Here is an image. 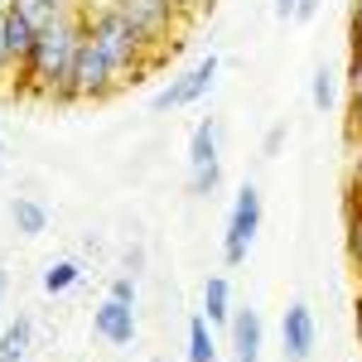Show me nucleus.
Returning <instances> with one entry per match:
<instances>
[{"mask_svg": "<svg viewBox=\"0 0 362 362\" xmlns=\"http://www.w3.org/2000/svg\"><path fill=\"white\" fill-rule=\"evenodd\" d=\"M353 266H358V276H362V256H358V261H353Z\"/></svg>", "mask_w": 362, "mask_h": 362, "instance_id": "obj_29", "label": "nucleus"}, {"mask_svg": "<svg viewBox=\"0 0 362 362\" xmlns=\"http://www.w3.org/2000/svg\"><path fill=\"white\" fill-rule=\"evenodd\" d=\"M107 295H112V300H121V305H136V276H126V271H121V276H112Z\"/></svg>", "mask_w": 362, "mask_h": 362, "instance_id": "obj_19", "label": "nucleus"}, {"mask_svg": "<svg viewBox=\"0 0 362 362\" xmlns=\"http://www.w3.org/2000/svg\"><path fill=\"white\" fill-rule=\"evenodd\" d=\"M232 285L227 276H208L203 280V314H208V324H232Z\"/></svg>", "mask_w": 362, "mask_h": 362, "instance_id": "obj_13", "label": "nucleus"}, {"mask_svg": "<svg viewBox=\"0 0 362 362\" xmlns=\"http://www.w3.org/2000/svg\"><path fill=\"white\" fill-rule=\"evenodd\" d=\"M150 362H165V358H150Z\"/></svg>", "mask_w": 362, "mask_h": 362, "instance_id": "obj_30", "label": "nucleus"}, {"mask_svg": "<svg viewBox=\"0 0 362 362\" xmlns=\"http://www.w3.org/2000/svg\"><path fill=\"white\" fill-rule=\"evenodd\" d=\"M227 334H232V358L237 362H261V353H266V319H261L251 305L232 309Z\"/></svg>", "mask_w": 362, "mask_h": 362, "instance_id": "obj_9", "label": "nucleus"}, {"mask_svg": "<svg viewBox=\"0 0 362 362\" xmlns=\"http://www.w3.org/2000/svg\"><path fill=\"white\" fill-rule=\"evenodd\" d=\"M78 280H83V261L63 256V261H49V266H44L39 285H44V295H68V290H73Z\"/></svg>", "mask_w": 362, "mask_h": 362, "instance_id": "obj_14", "label": "nucleus"}, {"mask_svg": "<svg viewBox=\"0 0 362 362\" xmlns=\"http://www.w3.org/2000/svg\"><path fill=\"white\" fill-rule=\"evenodd\" d=\"M261 218H266V203H261V189L256 184H242L237 198H232V213H227V227H223V266L237 271L247 261L251 242L261 232Z\"/></svg>", "mask_w": 362, "mask_h": 362, "instance_id": "obj_4", "label": "nucleus"}, {"mask_svg": "<svg viewBox=\"0 0 362 362\" xmlns=\"http://www.w3.org/2000/svg\"><path fill=\"white\" fill-rule=\"evenodd\" d=\"M353 324H358V343H362V290H358V300H353Z\"/></svg>", "mask_w": 362, "mask_h": 362, "instance_id": "obj_26", "label": "nucleus"}, {"mask_svg": "<svg viewBox=\"0 0 362 362\" xmlns=\"http://www.w3.org/2000/svg\"><path fill=\"white\" fill-rule=\"evenodd\" d=\"M319 348V324H314V309L305 300H290L280 309V358L285 362H309Z\"/></svg>", "mask_w": 362, "mask_h": 362, "instance_id": "obj_6", "label": "nucleus"}, {"mask_svg": "<svg viewBox=\"0 0 362 362\" xmlns=\"http://www.w3.org/2000/svg\"><path fill=\"white\" fill-rule=\"evenodd\" d=\"M295 5H300V0H276L271 10H276V20H295Z\"/></svg>", "mask_w": 362, "mask_h": 362, "instance_id": "obj_25", "label": "nucleus"}, {"mask_svg": "<svg viewBox=\"0 0 362 362\" xmlns=\"http://www.w3.org/2000/svg\"><path fill=\"white\" fill-rule=\"evenodd\" d=\"M92 334L102 338V343H112V348H131L140 334L136 324V305H121V300H102V305L92 309Z\"/></svg>", "mask_w": 362, "mask_h": 362, "instance_id": "obj_8", "label": "nucleus"}, {"mask_svg": "<svg viewBox=\"0 0 362 362\" xmlns=\"http://www.w3.org/2000/svg\"><path fill=\"white\" fill-rule=\"evenodd\" d=\"M353 184H358V179H353ZM358 189H362V184H358Z\"/></svg>", "mask_w": 362, "mask_h": 362, "instance_id": "obj_31", "label": "nucleus"}, {"mask_svg": "<svg viewBox=\"0 0 362 362\" xmlns=\"http://www.w3.org/2000/svg\"><path fill=\"white\" fill-rule=\"evenodd\" d=\"M78 20H83L87 39L121 68L126 83H140V73L155 68V44L116 10L112 0H83V5H78Z\"/></svg>", "mask_w": 362, "mask_h": 362, "instance_id": "obj_2", "label": "nucleus"}, {"mask_svg": "<svg viewBox=\"0 0 362 362\" xmlns=\"http://www.w3.org/2000/svg\"><path fill=\"white\" fill-rule=\"evenodd\" d=\"M121 266H126V276H140V271H145V247L136 242V247L126 251V261H121Z\"/></svg>", "mask_w": 362, "mask_h": 362, "instance_id": "obj_23", "label": "nucleus"}, {"mask_svg": "<svg viewBox=\"0 0 362 362\" xmlns=\"http://www.w3.org/2000/svg\"><path fill=\"white\" fill-rule=\"evenodd\" d=\"M0 174H5V140H0Z\"/></svg>", "mask_w": 362, "mask_h": 362, "instance_id": "obj_28", "label": "nucleus"}, {"mask_svg": "<svg viewBox=\"0 0 362 362\" xmlns=\"http://www.w3.org/2000/svg\"><path fill=\"white\" fill-rule=\"evenodd\" d=\"M208 165H223V126H218V116H203L194 126V136H189V174Z\"/></svg>", "mask_w": 362, "mask_h": 362, "instance_id": "obj_10", "label": "nucleus"}, {"mask_svg": "<svg viewBox=\"0 0 362 362\" xmlns=\"http://www.w3.org/2000/svg\"><path fill=\"white\" fill-rule=\"evenodd\" d=\"M213 358H218L213 324H208V314H194L189 319V362H213Z\"/></svg>", "mask_w": 362, "mask_h": 362, "instance_id": "obj_15", "label": "nucleus"}, {"mask_svg": "<svg viewBox=\"0 0 362 362\" xmlns=\"http://www.w3.org/2000/svg\"><path fill=\"white\" fill-rule=\"evenodd\" d=\"M309 102H314L319 112H334V107H338V73H334V68L319 63V68L309 73Z\"/></svg>", "mask_w": 362, "mask_h": 362, "instance_id": "obj_16", "label": "nucleus"}, {"mask_svg": "<svg viewBox=\"0 0 362 362\" xmlns=\"http://www.w3.org/2000/svg\"><path fill=\"white\" fill-rule=\"evenodd\" d=\"M78 44H83V20H63V25L44 29L34 39V54L15 68L10 78V97H29V102H54V107H68V83H73V58H78Z\"/></svg>", "mask_w": 362, "mask_h": 362, "instance_id": "obj_1", "label": "nucleus"}, {"mask_svg": "<svg viewBox=\"0 0 362 362\" xmlns=\"http://www.w3.org/2000/svg\"><path fill=\"white\" fill-rule=\"evenodd\" d=\"M10 227L20 232V237H44L49 232V208L39 203V198H29V194H15L10 198Z\"/></svg>", "mask_w": 362, "mask_h": 362, "instance_id": "obj_11", "label": "nucleus"}, {"mask_svg": "<svg viewBox=\"0 0 362 362\" xmlns=\"http://www.w3.org/2000/svg\"><path fill=\"white\" fill-rule=\"evenodd\" d=\"M223 189V165H208V169H194L189 174V194L194 198H213Z\"/></svg>", "mask_w": 362, "mask_h": 362, "instance_id": "obj_17", "label": "nucleus"}, {"mask_svg": "<svg viewBox=\"0 0 362 362\" xmlns=\"http://www.w3.org/2000/svg\"><path fill=\"white\" fill-rule=\"evenodd\" d=\"M15 78V58H10V44H5V15H0V87H10Z\"/></svg>", "mask_w": 362, "mask_h": 362, "instance_id": "obj_21", "label": "nucleus"}, {"mask_svg": "<svg viewBox=\"0 0 362 362\" xmlns=\"http://www.w3.org/2000/svg\"><path fill=\"white\" fill-rule=\"evenodd\" d=\"M348 87H353V97H348V140H353V136H362V78Z\"/></svg>", "mask_w": 362, "mask_h": 362, "instance_id": "obj_18", "label": "nucleus"}, {"mask_svg": "<svg viewBox=\"0 0 362 362\" xmlns=\"http://www.w3.org/2000/svg\"><path fill=\"white\" fill-rule=\"evenodd\" d=\"M348 179L362 184V136H353V174H348Z\"/></svg>", "mask_w": 362, "mask_h": 362, "instance_id": "obj_24", "label": "nucleus"}, {"mask_svg": "<svg viewBox=\"0 0 362 362\" xmlns=\"http://www.w3.org/2000/svg\"><path fill=\"white\" fill-rule=\"evenodd\" d=\"M34 348V319L15 314L5 329H0V362H25Z\"/></svg>", "mask_w": 362, "mask_h": 362, "instance_id": "obj_12", "label": "nucleus"}, {"mask_svg": "<svg viewBox=\"0 0 362 362\" xmlns=\"http://www.w3.org/2000/svg\"><path fill=\"white\" fill-rule=\"evenodd\" d=\"M112 5L140 29V34H145V39H150V44H155V49L174 39L169 29L184 25V15H179V5H174V0H112Z\"/></svg>", "mask_w": 362, "mask_h": 362, "instance_id": "obj_7", "label": "nucleus"}, {"mask_svg": "<svg viewBox=\"0 0 362 362\" xmlns=\"http://www.w3.org/2000/svg\"><path fill=\"white\" fill-rule=\"evenodd\" d=\"M126 87L121 78V68H116L112 58L102 54L92 39L83 34V44H78V58H73V83H68V107L73 102H107Z\"/></svg>", "mask_w": 362, "mask_h": 362, "instance_id": "obj_3", "label": "nucleus"}, {"mask_svg": "<svg viewBox=\"0 0 362 362\" xmlns=\"http://www.w3.org/2000/svg\"><path fill=\"white\" fill-rule=\"evenodd\" d=\"M290 140V121H276L271 131H266V140H261V155L271 160V155H280V145Z\"/></svg>", "mask_w": 362, "mask_h": 362, "instance_id": "obj_20", "label": "nucleus"}, {"mask_svg": "<svg viewBox=\"0 0 362 362\" xmlns=\"http://www.w3.org/2000/svg\"><path fill=\"white\" fill-rule=\"evenodd\" d=\"M218 73H223V58L208 49V54L198 58L194 68H184L179 78H169V83L160 87L155 97H150V107H155V112H184V107H198V102L213 92Z\"/></svg>", "mask_w": 362, "mask_h": 362, "instance_id": "obj_5", "label": "nucleus"}, {"mask_svg": "<svg viewBox=\"0 0 362 362\" xmlns=\"http://www.w3.org/2000/svg\"><path fill=\"white\" fill-rule=\"evenodd\" d=\"M5 295H10V271L0 266V305H5Z\"/></svg>", "mask_w": 362, "mask_h": 362, "instance_id": "obj_27", "label": "nucleus"}, {"mask_svg": "<svg viewBox=\"0 0 362 362\" xmlns=\"http://www.w3.org/2000/svg\"><path fill=\"white\" fill-rule=\"evenodd\" d=\"M319 10H324V0H300V5H295V20H300V25H314Z\"/></svg>", "mask_w": 362, "mask_h": 362, "instance_id": "obj_22", "label": "nucleus"}]
</instances>
